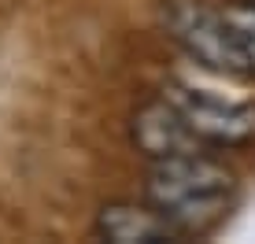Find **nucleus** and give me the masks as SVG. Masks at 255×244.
<instances>
[{"instance_id":"obj_5","label":"nucleus","mask_w":255,"mask_h":244,"mask_svg":"<svg viewBox=\"0 0 255 244\" xmlns=\"http://www.w3.org/2000/svg\"><path fill=\"white\" fill-rule=\"evenodd\" d=\"M96 233L111 244H174L181 233L155 204H108L96 215Z\"/></svg>"},{"instance_id":"obj_6","label":"nucleus","mask_w":255,"mask_h":244,"mask_svg":"<svg viewBox=\"0 0 255 244\" xmlns=\"http://www.w3.org/2000/svg\"><path fill=\"white\" fill-rule=\"evenodd\" d=\"M222 19L230 26L244 63H248V74H255V0H241V4L222 7Z\"/></svg>"},{"instance_id":"obj_3","label":"nucleus","mask_w":255,"mask_h":244,"mask_svg":"<svg viewBox=\"0 0 255 244\" xmlns=\"http://www.w3.org/2000/svg\"><path fill=\"white\" fill-rule=\"evenodd\" d=\"M163 97L181 111V119L204 144H244L255 137V104L222 100L181 82H170Z\"/></svg>"},{"instance_id":"obj_1","label":"nucleus","mask_w":255,"mask_h":244,"mask_svg":"<svg viewBox=\"0 0 255 244\" xmlns=\"http://www.w3.org/2000/svg\"><path fill=\"white\" fill-rule=\"evenodd\" d=\"M233 185H237L233 174L222 163L189 152V155H170V159H152L144 193L148 204L159 207L174 222V230L185 237V233H204L207 226L222 219L230 207Z\"/></svg>"},{"instance_id":"obj_2","label":"nucleus","mask_w":255,"mask_h":244,"mask_svg":"<svg viewBox=\"0 0 255 244\" xmlns=\"http://www.w3.org/2000/svg\"><path fill=\"white\" fill-rule=\"evenodd\" d=\"M163 19L174 41L185 48V56L196 59L200 67L218 74H248V63H244L222 11H207L196 0H166Z\"/></svg>"},{"instance_id":"obj_4","label":"nucleus","mask_w":255,"mask_h":244,"mask_svg":"<svg viewBox=\"0 0 255 244\" xmlns=\"http://www.w3.org/2000/svg\"><path fill=\"white\" fill-rule=\"evenodd\" d=\"M133 144L148 159H170V155H189L196 152L200 137L189 129V122L181 119V111L170 100H152L144 108H137L133 115Z\"/></svg>"}]
</instances>
